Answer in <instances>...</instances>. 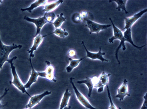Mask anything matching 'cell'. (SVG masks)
<instances>
[{"label": "cell", "instance_id": "6da1fadb", "mask_svg": "<svg viewBox=\"0 0 147 109\" xmlns=\"http://www.w3.org/2000/svg\"><path fill=\"white\" fill-rule=\"evenodd\" d=\"M110 22L112 23V28L113 31V36L109 39V43H113L114 41L115 40H119L120 41V43L119 46L118 47L117 49L115 50V57L119 64H120V61H119L118 54L119 50L120 48H122L123 51H125L126 49V47L125 45V39L124 38V34L122 30H120L119 28H118L115 25H114L112 19L109 18Z\"/></svg>", "mask_w": 147, "mask_h": 109}, {"label": "cell", "instance_id": "7a4b0ae2", "mask_svg": "<svg viewBox=\"0 0 147 109\" xmlns=\"http://www.w3.org/2000/svg\"><path fill=\"white\" fill-rule=\"evenodd\" d=\"M22 45H16L12 43L10 45H7L3 44L1 39V32H0V71L2 70L3 65L6 62H8L9 56L10 53L16 49H21Z\"/></svg>", "mask_w": 147, "mask_h": 109}, {"label": "cell", "instance_id": "3957f363", "mask_svg": "<svg viewBox=\"0 0 147 109\" xmlns=\"http://www.w3.org/2000/svg\"><path fill=\"white\" fill-rule=\"evenodd\" d=\"M17 58V56H14L11 59H9L8 61V62L10 64V68L11 70L12 78H13L12 80L9 81V83L11 85H13L15 88H16L19 91H21L23 94H26L30 98L31 96L30 94H28V92L27 91V90L24 87V84L22 82L20 78V77L19 76L18 74H17L16 67L14 65L13 60H16Z\"/></svg>", "mask_w": 147, "mask_h": 109}, {"label": "cell", "instance_id": "277c9868", "mask_svg": "<svg viewBox=\"0 0 147 109\" xmlns=\"http://www.w3.org/2000/svg\"><path fill=\"white\" fill-rule=\"evenodd\" d=\"M74 78H70V83L72 85L73 88L74 93L75 94L77 100H78L79 102L80 103V104L82 106L84 107L85 108H87L88 109H98L92 106L85 96L80 93L79 90L77 89V88L76 87L75 84L74 83Z\"/></svg>", "mask_w": 147, "mask_h": 109}, {"label": "cell", "instance_id": "5b68a950", "mask_svg": "<svg viewBox=\"0 0 147 109\" xmlns=\"http://www.w3.org/2000/svg\"><path fill=\"white\" fill-rule=\"evenodd\" d=\"M84 22H85V26L89 29L90 34L93 33L99 34L102 30H106L111 27L110 25H102L90 20H84Z\"/></svg>", "mask_w": 147, "mask_h": 109}, {"label": "cell", "instance_id": "8992f818", "mask_svg": "<svg viewBox=\"0 0 147 109\" xmlns=\"http://www.w3.org/2000/svg\"><path fill=\"white\" fill-rule=\"evenodd\" d=\"M46 67L45 70L43 72H39V76L45 78L49 80L56 82L57 79H55V68L54 66L51 64V63L48 60H46Z\"/></svg>", "mask_w": 147, "mask_h": 109}, {"label": "cell", "instance_id": "52a82bcc", "mask_svg": "<svg viewBox=\"0 0 147 109\" xmlns=\"http://www.w3.org/2000/svg\"><path fill=\"white\" fill-rule=\"evenodd\" d=\"M82 44L84 46L86 52V56L85 58H89L90 59L92 60H99L102 62V66H104V63L105 61L109 62L110 60L107 59H105L104 58V56L105 54V52H102V48L100 47V49L98 52L97 53H93L88 51L87 48L85 47V45L84 43V41H82Z\"/></svg>", "mask_w": 147, "mask_h": 109}, {"label": "cell", "instance_id": "ba28073f", "mask_svg": "<svg viewBox=\"0 0 147 109\" xmlns=\"http://www.w3.org/2000/svg\"><path fill=\"white\" fill-rule=\"evenodd\" d=\"M24 20L27 22L34 23L36 27V33L35 36L40 34V31L42 29V27L47 23L44 17H41L37 18H32L29 17L25 16L24 17Z\"/></svg>", "mask_w": 147, "mask_h": 109}, {"label": "cell", "instance_id": "9c48e42d", "mask_svg": "<svg viewBox=\"0 0 147 109\" xmlns=\"http://www.w3.org/2000/svg\"><path fill=\"white\" fill-rule=\"evenodd\" d=\"M147 11V8L141 10L138 13L134 14L132 17L129 18H125V27L123 30H127L129 28H131L133 25L137 22V21L142 17V16L146 13Z\"/></svg>", "mask_w": 147, "mask_h": 109}, {"label": "cell", "instance_id": "30bf717a", "mask_svg": "<svg viewBox=\"0 0 147 109\" xmlns=\"http://www.w3.org/2000/svg\"><path fill=\"white\" fill-rule=\"evenodd\" d=\"M51 94H52L51 92L46 91L41 94L31 96L28 104L26 106V108H28L30 109H32V108L36 106L37 105L39 104L41 101L43 99L44 97H45L46 96L50 95Z\"/></svg>", "mask_w": 147, "mask_h": 109}, {"label": "cell", "instance_id": "8fae6325", "mask_svg": "<svg viewBox=\"0 0 147 109\" xmlns=\"http://www.w3.org/2000/svg\"><path fill=\"white\" fill-rule=\"evenodd\" d=\"M128 81L126 79H124L123 83L118 88H117V94L115 98H118L119 100L122 101L127 96H130L128 88Z\"/></svg>", "mask_w": 147, "mask_h": 109}, {"label": "cell", "instance_id": "7c38bea8", "mask_svg": "<svg viewBox=\"0 0 147 109\" xmlns=\"http://www.w3.org/2000/svg\"><path fill=\"white\" fill-rule=\"evenodd\" d=\"M29 60L30 62V66L32 67V71L30 72V76L29 77L28 81L24 85V87L26 89L30 88L32 85L35 83H36L38 78V76H39V72H37L34 69V66H33V65L32 62V58H29Z\"/></svg>", "mask_w": 147, "mask_h": 109}, {"label": "cell", "instance_id": "4fadbf2b", "mask_svg": "<svg viewBox=\"0 0 147 109\" xmlns=\"http://www.w3.org/2000/svg\"><path fill=\"white\" fill-rule=\"evenodd\" d=\"M43 36L38 34L37 36H34L33 43L32 47L30 49L28 50V53L30 54V58H32L34 56V52L36 51L40 45H41L44 40Z\"/></svg>", "mask_w": 147, "mask_h": 109}, {"label": "cell", "instance_id": "5bb4252c", "mask_svg": "<svg viewBox=\"0 0 147 109\" xmlns=\"http://www.w3.org/2000/svg\"><path fill=\"white\" fill-rule=\"evenodd\" d=\"M48 3V1L44 0H40V1H35L34 2L30 5V6L27 8H21L20 11L22 12L28 11L30 13H31L32 11L35 9V8H37L41 6H44Z\"/></svg>", "mask_w": 147, "mask_h": 109}, {"label": "cell", "instance_id": "9a60e30c", "mask_svg": "<svg viewBox=\"0 0 147 109\" xmlns=\"http://www.w3.org/2000/svg\"><path fill=\"white\" fill-rule=\"evenodd\" d=\"M63 3V1H57L54 2H51L50 3H47L46 5L44 6L43 9L42 11L47 12H53L54 10L56 9L59 5Z\"/></svg>", "mask_w": 147, "mask_h": 109}, {"label": "cell", "instance_id": "2e32d148", "mask_svg": "<svg viewBox=\"0 0 147 109\" xmlns=\"http://www.w3.org/2000/svg\"><path fill=\"white\" fill-rule=\"evenodd\" d=\"M85 57L83 58H80L79 59H73L72 58H69V60L70 61L68 66L66 67V70L67 73H70L72 72L75 68L79 66L80 62L83 60L85 58Z\"/></svg>", "mask_w": 147, "mask_h": 109}, {"label": "cell", "instance_id": "e0dca14e", "mask_svg": "<svg viewBox=\"0 0 147 109\" xmlns=\"http://www.w3.org/2000/svg\"><path fill=\"white\" fill-rule=\"evenodd\" d=\"M123 34H124V38L125 39V42H128L134 47L139 49H142L143 47H145L146 45H143L142 47H138L134 43V41L132 39V35H131V28H129L127 30H125V31L123 33Z\"/></svg>", "mask_w": 147, "mask_h": 109}, {"label": "cell", "instance_id": "ac0fdd59", "mask_svg": "<svg viewBox=\"0 0 147 109\" xmlns=\"http://www.w3.org/2000/svg\"><path fill=\"white\" fill-rule=\"evenodd\" d=\"M77 82L78 84H84L87 86L88 89V96L89 98L91 97L94 88L93 83L92 81V78L86 77V78L85 79L80 80V81H78Z\"/></svg>", "mask_w": 147, "mask_h": 109}, {"label": "cell", "instance_id": "d6986e66", "mask_svg": "<svg viewBox=\"0 0 147 109\" xmlns=\"http://www.w3.org/2000/svg\"><path fill=\"white\" fill-rule=\"evenodd\" d=\"M54 34L56 35L57 36L60 37L61 38H65L66 37L68 36L69 35V33L67 31H66L65 29H62L61 28H56L54 31L52 33L49 34L48 35H43L44 38H45L46 37L49 36V35Z\"/></svg>", "mask_w": 147, "mask_h": 109}, {"label": "cell", "instance_id": "ffe728a7", "mask_svg": "<svg viewBox=\"0 0 147 109\" xmlns=\"http://www.w3.org/2000/svg\"><path fill=\"white\" fill-rule=\"evenodd\" d=\"M66 18L64 17V14L61 13L60 14L57 15V19L55 20L52 24L54 25L55 29L60 28L63 23L66 22Z\"/></svg>", "mask_w": 147, "mask_h": 109}, {"label": "cell", "instance_id": "44dd1931", "mask_svg": "<svg viewBox=\"0 0 147 109\" xmlns=\"http://www.w3.org/2000/svg\"><path fill=\"white\" fill-rule=\"evenodd\" d=\"M127 0L125 1H109V3H111V2H114V3H117L118 7H117V10L118 11H124L125 12V14L129 13V12L127 11L126 8H125V5H126V3H127Z\"/></svg>", "mask_w": 147, "mask_h": 109}, {"label": "cell", "instance_id": "7402d4cb", "mask_svg": "<svg viewBox=\"0 0 147 109\" xmlns=\"http://www.w3.org/2000/svg\"><path fill=\"white\" fill-rule=\"evenodd\" d=\"M110 76H111L110 74H107L104 71L100 74V76L98 77L99 80L103 86H105L109 85V78Z\"/></svg>", "mask_w": 147, "mask_h": 109}, {"label": "cell", "instance_id": "603a6c76", "mask_svg": "<svg viewBox=\"0 0 147 109\" xmlns=\"http://www.w3.org/2000/svg\"><path fill=\"white\" fill-rule=\"evenodd\" d=\"M43 17L47 23L52 24L55 20V15L54 12L45 13Z\"/></svg>", "mask_w": 147, "mask_h": 109}, {"label": "cell", "instance_id": "cb8c5ba5", "mask_svg": "<svg viewBox=\"0 0 147 109\" xmlns=\"http://www.w3.org/2000/svg\"><path fill=\"white\" fill-rule=\"evenodd\" d=\"M71 20L72 22L75 23H80V22H83L84 20L82 19V17H81L80 13H75L72 15L71 17Z\"/></svg>", "mask_w": 147, "mask_h": 109}, {"label": "cell", "instance_id": "d4e9b609", "mask_svg": "<svg viewBox=\"0 0 147 109\" xmlns=\"http://www.w3.org/2000/svg\"><path fill=\"white\" fill-rule=\"evenodd\" d=\"M107 87V94H108V97H109V100L110 102V106L109 107V109H118L117 107L115 106V105L114 104L113 102L112 101V98L111 96V94L110 92V89L109 87V85H107L106 86Z\"/></svg>", "mask_w": 147, "mask_h": 109}, {"label": "cell", "instance_id": "484cf974", "mask_svg": "<svg viewBox=\"0 0 147 109\" xmlns=\"http://www.w3.org/2000/svg\"><path fill=\"white\" fill-rule=\"evenodd\" d=\"M80 14L84 21L85 20H90L93 21L94 20L93 16L89 12H81L80 13Z\"/></svg>", "mask_w": 147, "mask_h": 109}, {"label": "cell", "instance_id": "4316f807", "mask_svg": "<svg viewBox=\"0 0 147 109\" xmlns=\"http://www.w3.org/2000/svg\"><path fill=\"white\" fill-rule=\"evenodd\" d=\"M9 91V89L5 88V92H4L3 94L2 95V96H0V109H3V108L7 105V104L3 105V104H2V102H1V101H2V99L7 95V94H8Z\"/></svg>", "mask_w": 147, "mask_h": 109}, {"label": "cell", "instance_id": "83f0119b", "mask_svg": "<svg viewBox=\"0 0 147 109\" xmlns=\"http://www.w3.org/2000/svg\"><path fill=\"white\" fill-rule=\"evenodd\" d=\"M77 53L75 50L70 49L69 50L68 53H67V56H68L69 58H73L75 56H76Z\"/></svg>", "mask_w": 147, "mask_h": 109}, {"label": "cell", "instance_id": "f1b7e54d", "mask_svg": "<svg viewBox=\"0 0 147 109\" xmlns=\"http://www.w3.org/2000/svg\"><path fill=\"white\" fill-rule=\"evenodd\" d=\"M144 101L142 104V106L140 109H147V93H146L144 96Z\"/></svg>", "mask_w": 147, "mask_h": 109}, {"label": "cell", "instance_id": "f546056e", "mask_svg": "<svg viewBox=\"0 0 147 109\" xmlns=\"http://www.w3.org/2000/svg\"><path fill=\"white\" fill-rule=\"evenodd\" d=\"M71 107V106H68L67 107H66L64 108L63 109H70Z\"/></svg>", "mask_w": 147, "mask_h": 109}, {"label": "cell", "instance_id": "4dcf8cb0", "mask_svg": "<svg viewBox=\"0 0 147 109\" xmlns=\"http://www.w3.org/2000/svg\"><path fill=\"white\" fill-rule=\"evenodd\" d=\"M25 109H29V108H25Z\"/></svg>", "mask_w": 147, "mask_h": 109}, {"label": "cell", "instance_id": "1f68e13d", "mask_svg": "<svg viewBox=\"0 0 147 109\" xmlns=\"http://www.w3.org/2000/svg\"><path fill=\"white\" fill-rule=\"evenodd\" d=\"M2 1H0V4H1V3H2Z\"/></svg>", "mask_w": 147, "mask_h": 109}, {"label": "cell", "instance_id": "d6a6232c", "mask_svg": "<svg viewBox=\"0 0 147 109\" xmlns=\"http://www.w3.org/2000/svg\"><path fill=\"white\" fill-rule=\"evenodd\" d=\"M59 109H62V108H61V107H59Z\"/></svg>", "mask_w": 147, "mask_h": 109}, {"label": "cell", "instance_id": "836d02e7", "mask_svg": "<svg viewBox=\"0 0 147 109\" xmlns=\"http://www.w3.org/2000/svg\"><path fill=\"white\" fill-rule=\"evenodd\" d=\"M119 109H121V108H120V107H119Z\"/></svg>", "mask_w": 147, "mask_h": 109}]
</instances>
